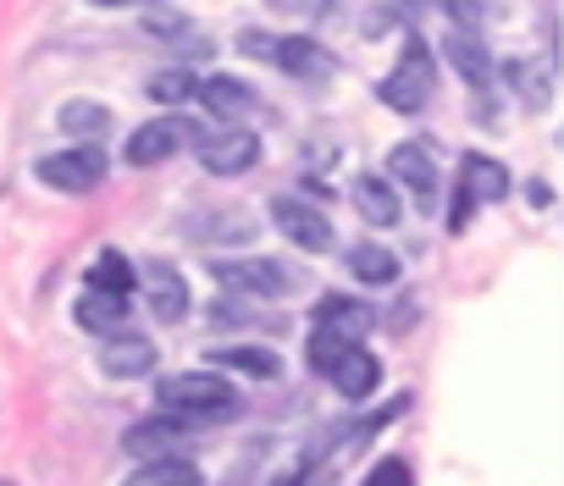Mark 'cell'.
Segmentation results:
<instances>
[{"instance_id":"6da1fadb","label":"cell","mask_w":564,"mask_h":486,"mask_svg":"<svg viewBox=\"0 0 564 486\" xmlns=\"http://www.w3.org/2000/svg\"><path fill=\"white\" fill-rule=\"evenodd\" d=\"M155 404L177 420H210V415L238 409V387L216 371H172L155 382Z\"/></svg>"},{"instance_id":"7a4b0ae2","label":"cell","mask_w":564,"mask_h":486,"mask_svg":"<svg viewBox=\"0 0 564 486\" xmlns=\"http://www.w3.org/2000/svg\"><path fill=\"white\" fill-rule=\"evenodd\" d=\"M210 277L227 288V294H243V299H289L305 288V277L282 261H265V255H243V261H210Z\"/></svg>"},{"instance_id":"3957f363","label":"cell","mask_w":564,"mask_h":486,"mask_svg":"<svg viewBox=\"0 0 564 486\" xmlns=\"http://www.w3.org/2000/svg\"><path fill=\"white\" fill-rule=\"evenodd\" d=\"M432 89H437V67H432V51L426 45H410L404 56H399V67L382 78V106L388 111H399V117H421L426 111V100H432Z\"/></svg>"},{"instance_id":"277c9868","label":"cell","mask_w":564,"mask_h":486,"mask_svg":"<svg viewBox=\"0 0 564 486\" xmlns=\"http://www.w3.org/2000/svg\"><path fill=\"white\" fill-rule=\"evenodd\" d=\"M106 172H111V161L95 144H73V150H56V155L34 161V177L56 194H89V188L106 183Z\"/></svg>"},{"instance_id":"5b68a950","label":"cell","mask_w":564,"mask_h":486,"mask_svg":"<svg viewBox=\"0 0 564 486\" xmlns=\"http://www.w3.org/2000/svg\"><path fill=\"white\" fill-rule=\"evenodd\" d=\"M188 144H199V128L188 117H155V122H144V128L128 133V150L122 155H128V166H161V161H172Z\"/></svg>"},{"instance_id":"8992f818","label":"cell","mask_w":564,"mask_h":486,"mask_svg":"<svg viewBox=\"0 0 564 486\" xmlns=\"http://www.w3.org/2000/svg\"><path fill=\"white\" fill-rule=\"evenodd\" d=\"M271 221H276V232L289 238V243H300L305 255H327L333 250V221L316 205L294 199V194H276L271 199Z\"/></svg>"},{"instance_id":"52a82bcc","label":"cell","mask_w":564,"mask_h":486,"mask_svg":"<svg viewBox=\"0 0 564 486\" xmlns=\"http://www.w3.org/2000/svg\"><path fill=\"white\" fill-rule=\"evenodd\" d=\"M260 161V139L249 128H221V133H199V166L210 177H243Z\"/></svg>"},{"instance_id":"ba28073f","label":"cell","mask_w":564,"mask_h":486,"mask_svg":"<svg viewBox=\"0 0 564 486\" xmlns=\"http://www.w3.org/2000/svg\"><path fill=\"white\" fill-rule=\"evenodd\" d=\"M388 177L404 183V188H415L421 194V210L437 216V161L421 144H393L388 150Z\"/></svg>"},{"instance_id":"9c48e42d","label":"cell","mask_w":564,"mask_h":486,"mask_svg":"<svg viewBox=\"0 0 564 486\" xmlns=\"http://www.w3.org/2000/svg\"><path fill=\"white\" fill-rule=\"evenodd\" d=\"M100 371L111 376V382H133V376H150L155 371V343L150 338H139V332H117V338H106L100 343Z\"/></svg>"},{"instance_id":"30bf717a","label":"cell","mask_w":564,"mask_h":486,"mask_svg":"<svg viewBox=\"0 0 564 486\" xmlns=\"http://www.w3.org/2000/svg\"><path fill=\"white\" fill-rule=\"evenodd\" d=\"M128 316H133V299L128 294H106V288H84V299L73 305V321L95 338H117L128 332Z\"/></svg>"},{"instance_id":"8fae6325","label":"cell","mask_w":564,"mask_h":486,"mask_svg":"<svg viewBox=\"0 0 564 486\" xmlns=\"http://www.w3.org/2000/svg\"><path fill=\"white\" fill-rule=\"evenodd\" d=\"M443 56H448V67H454L470 89H487V78H492V56H487L481 34H470V29H448V34H443Z\"/></svg>"},{"instance_id":"7c38bea8","label":"cell","mask_w":564,"mask_h":486,"mask_svg":"<svg viewBox=\"0 0 564 486\" xmlns=\"http://www.w3.org/2000/svg\"><path fill=\"white\" fill-rule=\"evenodd\" d=\"M254 232H260V221L249 210H199V216H188L194 243H249Z\"/></svg>"},{"instance_id":"4fadbf2b","label":"cell","mask_w":564,"mask_h":486,"mask_svg":"<svg viewBox=\"0 0 564 486\" xmlns=\"http://www.w3.org/2000/svg\"><path fill=\"white\" fill-rule=\"evenodd\" d=\"M503 78H509V89L520 95L525 111H547L553 106V73L536 56H509L503 62Z\"/></svg>"},{"instance_id":"5bb4252c","label":"cell","mask_w":564,"mask_h":486,"mask_svg":"<svg viewBox=\"0 0 564 486\" xmlns=\"http://www.w3.org/2000/svg\"><path fill=\"white\" fill-rule=\"evenodd\" d=\"M210 365H216V371H243V376H254V382H276V376H282V354H276V349H260V343L210 349Z\"/></svg>"},{"instance_id":"9a60e30c","label":"cell","mask_w":564,"mask_h":486,"mask_svg":"<svg viewBox=\"0 0 564 486\" xmlns=\"http://www.w3.org/2000/svg\"><path fill=\"white\" fill-rule=\"evenodd\" d=\"M327 376H333V387H338L349 404H360V398H371V393H377V382H382V365H377V354H366V349L355 343V349H349V354H344V360L327 371Z\"/></svg>"},{"instance_id":"2e32d148","label":"cell","mask_w":564,"mask_h":486,"mask_svg":"<svg viewBox=\"0 0 564 486\" xmlns=\"http://www.w3.org/2000/svg\"><path fill=\"white\" fill-rule=\"evenodd\" d=\"M177 442H183V420H139V426L122 431V448H128L139 464H150V459H172Z\"/></svg>"},{"instance_id":"e0dca14e","label":"cell","mask_w":564,"mask_h":486,"mask_svg":"<svg viewBox=\"0 0 564 486\" xmlns=\"http://www.w3.org/2000/svg\"><path fill=\"white\" fill-rule=\"evenodd\" d=\"M199 100H205V111H216V117H249V111H260V95H254L243 78H227V73L205 78V84H199Z\"/></svg>"},{"instance_id":"ac0fdd59","label":"cell","mask_w":564,"mask_h":486,"mask_svg":"<svg viewBox=\"0 0 564 486\" xmlns=\"http://www.w3.org/2000/svg\"><path fill=\"white\" fill-rule=\"evenodd\" d=\"M349 199H355L360 221H371V227H393L399 221V194H393L388 177H355L349 183Z\"/></svg>"},{"instance_id":"d6986e66","label":"cell","mask_w":564,"mask_h":486,"mask_svg":"<svg viewBox=\"0 0 564 486\" xmlns=\"http://www.w3.org/2000/svg\"><path fill=\"white\" fill-rule=\"evenodd\" d=\"M144 277H150V310H155V321H183V316H188V288H183V277H177L172 266H161V261H150Z\"/></svg>"},{"instance_id":"ffe728a7","label":"cell","mask_w":564,"mask_h":486,"mask_svg":"<svg viewBox=\"0 0 564 486\" xmlns=\"http://www.w3.org/2000/svg\"><path fill=\"white\" fill-rule=\"evenodd\" d=\"M371 305L366 299H349V294H333V299H322V310H316V327H333V332H344V338H366L371 332Z\"/></svg>"},{"instance_id":"44dd1931","label":"cell","mask_w":564,"mask_h":486,"mask_svg":"<svg viewBox=\"0 0 564 486\" xmlns=\"http://www.w3.org/2000/svg\"><path fill=\"white\" fill-rule=\"evenodd\" d=\"M144 34L150 40H166V45H183L188 56H210L216 51L205 34H194V18H183V12H150L144 18Z\"/></svg>"},{"instance_id":"7402d4cb","label":"cell","mask_w":564,"mask_h":486,"mask_svg":"<svg viewBox=\"0 0 564 486\" xmlns=\"http://www.w3.org/2000/svg\"><path fill=\"white\" fill-rule=\"evenodd\" d=\"M56 122H62V133L78 139V144H95V139L111 133V111H106L100 100H67Z\"/></svg>"},{"instance_id":"603a6c76","label":"cell","mask_w":564,"mask_h":486,"mask_svg":"<svg viewBox=\"0 0 564 486\" xmlns=\"http://www.w3.org/2000/svg\"><path fill=\"white\" fill-rule=\"evenodd\" d=\"M276 67L289 73V78H327L333 73V56L316 40H282L276 45Z\"/></svg>"},{"instance_id":"cb8c5ba5","label":"cell","mask_w":564,"mask_h":486,"mask_svg":"<svg viewBox=\"0 0 564 486\" xmlns=\"http://www.w3.org/2000/svg\"><path fill=\"white\" fill-rule=\"evenodd\" d=\"M122 486H205V475H199V464H188V459H150V464H139Z\"/></svg>"},{"instance_id":"d4e9b609","label":"cell","mask_w":564,"mask_h":486,"mask_svg":"<svg viewBox=\"0 0 564 486\" xmlns=\"http://www.w3.org/2000/svg\"><path fill=\"white\" fill-rule=\"evenodd\" d=\"M465 194L481 199V205H498V199H509V172L492 155H470L465 161Z\"/></svg>"},{"instance_id":"484cf974","label":"cell","mask_w":564,"mask_h":486,"mask_svg":"<svg viewBox=\"0 0 564 486\" xmlns=\"http://www.w3.org/2000/svg\"><path fill=\"white\" fill-rule=\"evenodd\" d=\"M349 272H355L366 288H382V283L399 277V255L382 250V243H355V250H349Z\"/></svg>"},{"instance_id":"4316f807","label":"cell","mask_w":564,"mask_h":486,"mask_svg":"<svg viewBox=\"0 0 564 486\" xmlns=\"http://www.w3.org/2000/svg\"><path fill=\"white\" fill-rule=\"evenodd\" d=\"M144 95H150L155 106H183V100L199 95V78H194L188 67H166V73H155V78L144 84Z\"/></svg>"},{"instance_id":"83f0119b","label":"cell","mask_w":564,"mask_h":486,"mask_svg":"<svg viewBox=\"0 0 564 486\" xmlns=\"http://www.w3.org/2000/svg\"><path fill=\"white\" fill-rule=\"evenodd\" d=\"M89 288H106V294H133L139 288V272L117 255V250H106L95 266H89Z\"/></svg>"},{"instance_id":"f1b7e54d","label":"cell","mask_w":564,"mask_h":486,"mask_svg":"<svg viewBox=\"0 0 564 486\" xmlns=\"http://www.w3.org/2000/svg\"><path fill=\"white\" fill-rule=\"evenodd\" d=\"M210 327H282V321L265 316L260 305H243V294H232V299L210 305Z\"/></svg>"},{"instance_id":"f546056e","label":"cell","mask_w":564,"mask_h":486,"mask_svg":"<svg viewBox=\"0 0 564 486\" xmlns=\"http://www.w3.org/2000/svg\"><path fill=\"white\" fill-rule=\"evenodd\" d=\"M349 349H355V338H344V332H333V327H316V332H311V365H316L322 376H327Z\"/></svg>"},{"instance_id":"4dcf8cb0","label":"cell","mask_w":564,"mask_h":486,"mask_svg":"<svg viewBox=\"0 0 564 486\" xmlns=\"http://www.w3.org/2000/svg\"><path fill=\"white\" fill-rule=\"evenodd\" d=\"M327 7H333V0H265V12H276V18H300V23L322 18Z\"/></svg>"},{"instance_id":"1f68e13d","label":"cell","mask_w":564,"mask_h":486,"mask_svg":"<svg viewBox=\"0 0 564 486\" xmlns=\"http://www.w3.org/2000/svg\"><path fill=\"white\" fill-rule=\"evenodd\" d=\"M366 486H415V475H410L404 459H382V464L366 475Z\"/></svg>"},{"instance_id":"d6a6232c","label":"cell","mask_w":564,"mask_h":486,"mask_svg":"<svg viewBox=\"0 0 564 486\" xmlns=\"http://www.w3.org/2000/svg\"><path fill=\"white\" fill-rule=\"evenodd\" d=\"M338 475H333V464H305V470H294V475H276L271 486H333Z\"/></svg>"},{"instance_id":"836d02e7","label":"cell","mask_w":564,"mask_h":486,"mask_svg":"<svg viewBox=\"0 0 564 486\" xmlns=\"http://www.w3.org/2000/svg\"><path fill=\"white\" fill-rule=\"evenodd\" d=\"M276 34H260V29H249V34H238V51L243 56H254V62H276Z\"/></svg>"},{"instance_id":"e575fe53","label":"cell","mask_w":564,"mask_h":486,"mask_svg":"<svg viewBox=\"0 0 564 486\" xmlns=\"http://www.w3.org/2000/svg\"><path fill=\"white\" fill-rule=\"evenodd\" d=\"M470 117H476L481 128H492V122H498V111H492V95H487V89H476V95H470Z\"/></svg>"},{"instance_id":"d590c367","label":"cell","mask_w":564,"mask_h":486,"mask_svg":"<svg viewBox=\"0 0 564 486\" xmlns=\"http://www.w3.org/2000/svg\"><path fill=\"white\" fill-rule=\"evenodd\" d=\"M360 34H366V40H382V34H388V7H371L366 23H360Z\"/></svg>"},{"instance_id":"8d00e7d4","label":"cell","mask_w":564,"mask_h":486,"mask_svg":"<svg viewBox=\"0 0 564 486\" xmlns=\"http://www.w3.org/2000/svg\"><path fill=\"white\" fill-rule=\"evenodd\" d=\"M89 7H155V0H89Z\"/></svg>"},{"instance_id":"74e56055","label":"cell","mask_w":564,"mask_h":486,"mask_svg":"<svg viewBox=\"0 0 564 486\" xmlns=\"http://www.w3.org/2000/svg\"><path fill=\"white\" fill-rule=\"evenodd\" d=\"M404 7H432V0H404Z\"/></svg>"},{"instance_id":"f35d334b","label":"cell","mask_w":564,"mask_h":486,"mask_svg":"<svg viewBox=\"0 0 564 486\" xmlns=\"http://www.w3.org/2000/svg\"><path fill=\"white\" fill-rule=\"evenodd\" d=\"M0 486H18V481H0Z\"/></svg>"},{"instance_id":"ab89813d","label":"cell","mask_w":564,"mask_h":486,"mask_svg":"<svg viewBox=\"0 0 564 486\" xmlns=\"http://www.w3.org/2000/svg\"><path fill=\"white\" fill-rule=\"evenodd\" d=\"M558 150H564V133H558Z\"/></svg>"}]
</instances>
